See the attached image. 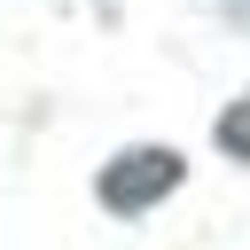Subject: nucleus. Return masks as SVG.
Listing matches in <instances>:
<instances>
[{
  "label": "nucleus",
  "instance_id": "f257e3e1",
  "mask_svg": "<svg viewBox=\"0 0 250 250\" xmlns=\"http://www.w3.org/2000/svg\"><path fill=\"white\" fill-rule=\"evenodd\" d=\"M180 188V156L172 148H125L109 172H102V203L109 211H148Z\"/></svg>",
  "mask_w": 250,
  "mask_h": 250
},
{
  "label": "nucleus",
  "instance_id": "f03ea898",
  "mask_svg": "<svg viewBox=\"0 0 250 250\" xmlns=\"http://www.w3.org/2000/svg\"><path fill=\"white\" fill-rule=\"evenodd\" d=\"M219 148H227L234 164H250V94H242V102L219 117Z\"/></svg>",
  "mask_w": 250,
  "mask_h": 250
}]
</instances>
